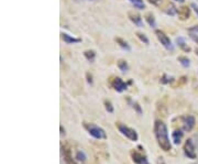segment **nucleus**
Listing matches in <instances>:
<instances>
[{
	"mask_svg": "<svg viewBox=\"0 0 198 164\" xmlns=\"http://www.w3.org/2000/svg\"><path fill=\"white\" fill-rule=\"evenodd\" d=\"M154 134H155L157 144L163 151L168 152L172 150V142L170 141V137H168L167 127L163 121L156 120L154 122Z\"/></svg>",
	"mask_w": 198,
	"mask_h": 164,
	"instance_id": "f257e3e1",
	"label": "nucleus"
},
{
	"mask_svg": "<svg viewBox=\"0 0 198 164\" xmlns=\"http://www.w3.org/2000/svg\"><path fill=\"white\" fill-rule=\"evenodd\" d=\"M84 128L87 130V132L90 134L91 137L95 139L101 140V139H107V134L105 132V130L100 127H98L95 123H84Z\"/></svg>",
	"mask_w": 198,
	"mask_h": 164,
	"instance_id": "f03ea898",
	"label": "nucleus"
},
{
	"mask_svg": "<svg viewBox=\"0 0 198 164\" xmlns=\"http://www.w3.org/2000/svg\"><path fill=\"white\" fill-rule=\"evenodd\" d=\"M118 129L124 137L128 138L131 141H138V139H139V136H138L137 131H135L134 129L130 128V127L126 126V125H121V123L118 125Z\"/></svg>",
	"mask_w": 198,
	"mask_h": 164,
	"instance_id": "7ed1b4c3",
	"label": "nucleus"
},
{
	"mask_svg": "<svg viewBox=\"0 0 198 164\" xmlns=\"http://www.w3.org/2000/svg\"><path fill=\"white\" fill-rule=\"evenodd\" d=\"M155 34H156L157 40L161 42V44H162L165 49L168 50V51H173L174 47H173V44H172V41H170V39L168 38L164 32H162V31H160V30H156L155 31Z\"/></svg>",
	"mask_w": 198,
	"mask_h": 164,
	"instance_id": "20e7f679",
	"label": "nucleus"
},
{
	"mask_svg": "<svg viewBox=\"0 0 198 164\" xmlns=\"http://www.w3.org/2000/svg\"><path fill=\"white\" fill-rule=\"evenodd\" d=\"M184 153L188 159L194 160L197 158V153H196V151H195V145H194V143H193L192 139H188L186 141V143H185Z\"/></svg>",
	"mask_w": 198,
	"mask_h": 164,
	"instance_id": "39448f33",
	"label": "nucleus"
},
{
	"mask_svg": "<svg viewBox=\"0 0 198 164\" xmlns=\"http://www.w3.org/2000/svg\"><path fill=\"white\" fill-rule=\"evenodd\" d=\"M129 84H131V82L124 83L123 80H121V78H119V77H116L115 80H113V82L111 83V86H112L113 89L117 90L118 93H122L123 90L128 89V85H129Z\"/></svg>",
	"mask_w": 198,
	"mask_h": 164,
	"instance_id": "423d86ee",
	"label": "nucleus"
},
{
	"mask_svg": "<svg viewBox=\"0 0 198 164\" xmlns=\"http://www.w3.org/2000/svg\"><path fill=\"white\" fill-rule=\"evenodd\" d=\"M195 123H196L195 118L193 117V116H187L184 120V126H183V129L187 132L192 131L193 129H194V127H195Z\"/></svg>",
	"mask_w": 198,
	"mask_h": 164,
	"instance_id": "0eeeda50",
	"label": "nucleus"
},
{
	"mask_svg": "<svg viewBox=\"0 0 198 164\" xmlns=\"http://www.w3.org/2000/svg\"><path fill=\"white\" fill-rule=\"evenodd\" d=\"M132 160L135 164H148V159H146L145 155H143L141 153H138V152H132L131 153Z\"/></svg>",
	"mask_w": 198,
	"mask_h": 164,
	"instance_id": "6e6552de",
	"label": "nucleus"
},
{
	"mask_svg": "<svg viewBox=\"0 0 198 164\" xmlns=\"http://www.w3.org/2000/svg\"><path fill=\"white\" fill-rule=\"evenodd\" d=\"M128 16H129V19L134 23V25H137L139 28H143V21L140 14L135 13V12H129Z\"/></svg>",
	"mask_w": 198,
	"mask_h": 164,
	"instance_id": "1a4fd4ad",
	"label": "nucleus"
},
{
	"mask_svg": "<svg viewBox=\"0 0 198 164\" xmlns=\"http://www.w3.org/2000/svg\"><path fill=\"white\" fill-rule=\"evenodd\" d=\"M177 14H178L179 19L181 20H187L190 16V10L188 7L183 6V7H181V8L177 9Z\"/></svg>",
	"mask_w": 198,
	"mask_h": 164,
	"instance_id": "9d476101",
	"label": "nucleus"
},
{
	"mask_svg": "<svg viewBox=\"0 0 198 164\" xmlns=\"http://www.w3.org/2000/svg\"><path fill=\"white\" fill-rule=\"evenodd\" d=\"M62 39H63L64 42L67 44H74V43H79V42H82V39L71 36L69 34H67V33H62Z\"/></svg>",
	"mask_w": 198,
	"mask_h": 164,
	"instance_id": "9b49d317",
	"label": "nucleus"
},
{
	"mask_svg": "<svg viewBox=\"0 0 198 164\" xmlns=\"http://www.w3.org/2000/svg\"><path fill=\"white\" fill-rule=\"evenodd\" d=\"M183 131L182 130H175V131L172 133V140H173L174 144H179L182 142V139H183Z\"/></svg>",
	"mask_w": 198,
	"mask_h": 164,
	"instance_id": "f8f14e48",
	"label": "nucleus"
},
{
	"mask_svg": "<svg viewBox=\"0 0 198 164\" xmlns=\"http://www.w3.org/2000/svg\"><path fill=\"white\" fill-rule=\"evenodd\" d=\"M176 43L178 44V47H181L183 51H185V52H190V47L186 44V41H185L184 38L178 36V38L176 39Z\"/></svg>",
	"mask_w": 198,
	"mask_h": 164,
	"instance_id": "ddd939ff",
	"label": "nucleus"
},
{
	"mask_svg": "<svg viewBox=\"0 0 198 164\" xmlns=\"http://www.w3.org/2000/svg\"><path fill=\"white\" fill-rule=\"evenodd\" d=\"M86 159H87V155H86V153L82 150H78L76 152V154H75V161L79 162V163H84L86 161Z\"/></svg>",
	"mask_w": 198,
	"mask_h": 164,
	"instance_id": "4468645a",
	"label": "nucleus"
},
{
	"mask_svg": "<svg viewBox=\"0 0 198 164\" xmlns=\"http://www.w3.org/2000/svg\"><path fill=\"white\" fill-rule=\"evenodd\" d=\"M84 56L87 58V61H89L90 63H93L95 61V58H96V52L93 51V50H88V51H85L84 52Z\"/></svg>",
	"mask_w": 198,
	"mask_h": 164,
	"instance_id": "2eb2a0df",
	"label": "nucleus"
},
{
	"mask_svg": "<svg viewBox=\"0 0 198 164\" xmlns=\"http://www.w3.org/2000/svg\"><path fill=\"white\" fill-rule=\"evenodd\" d=\"M129 1L134 6V8L139 9V10H143L145 8V3L143 0H129Z\"/></svg>",
	"mask_w": 198,
	"mask_h": 164,
	"instance_id": "dca6fc26",
	"label": "nucleus"
},
{
	"mask_svg": "<svg viewBox=\"0 0 198 164\" xmlns=\"http://www.w3.org/2000/svg\"><path fill=\"white\" fill-rule=\"evenodd\" d=\"M145 20H146V22H148V25H150L151 28L156 27V21H155V18H154V16L152 13H146Z\"/></svg>",
	"mask_w": 198,
	"mask_h": 164,
	"instance_id": "f3484780",
	"label": "nucleus"
},
{
	"mask_svg": "<svg viewBox=\"0 0 198 164\" xmlns=\"http://www.w3.org/2000/svg\"><path fill=\"white\" fill-rule=\"evenodd\" d=\"M118 67L122 73H127L128 69H129V66H128V63H127V61L124 60H120L118 62Z\"/></svg>",
	"mask_w": 198,
	"mask_h": 164,
	"instance_id": "a211bd4d",
	"label": "nucleus"
},
{
	"mask_svg": "<svg viewBox=\"0 0 198 164\" xmlns=\"http://www.w3.org/2000/svg\"><path fill=\"white\" fill-rule=\"evenodd\" d=\"M116 41H117V43H118L122 49L126 50V51H130V50H131V47H130V45L128 44V42H126L124 40H122V39L117 38L116 39Z\"/></svg>",
	"mask_w": 198,
	"mask_h": 164,
	"instance_id": "6ab92c4d",
	"label": "nucleus"
},
{
	"mask_svg": "<svg viewBox=\"0 0 198 164\" xmlns=\"http://www.w3.org/2000/svg\"><path fill=\"white\" fill-rule=\"evenodd\" d=\"M178 62L182 64V66H184V67H189V66H190L189 58H186V56H179V58H178Z\"/></svg>",
	"mask_w": 198,
	"mask_h": 164,
	"instance_id": "aec40b11",
	"label": "nucleus"
},
{
	"mask_svg": "<svg viewBox=\"0 0 198 164\" xmlns=\"http://www.w3.org/2000/svg\"><path fill=\"white\" fill-rule=\"evenodd\" d=\"M165 12L167 14H170V16H175V14L177 13V9H176V7L174 5H170V7L166 9Z\"/></svg>",
	"mask_w": 198,
	"mask_h": 164,
	"instance_id": "412c9836",
	"label": "nucleus"
},
{
	"mask_svg": "<svg viewBox=\"0 0 198 164\" xmlns=\"http://www.w3.org/2000/svg\"><path fill=\"white\" fill-rule=\"evenodd\" d=\"M129 102L132 105V107L134 108L135 111H137L138 114H139V115H142V108H141V107H140V105L138 104V102H135V101H131V100H130V99H129Z\"/></svg>",
	"mask_w": 198,
	"mask_h": 164,
	"instance_id": "4be33fe9",
	"label": "nucleus"
},
{
	"mask_svg": "<svg viewBox=\"0 0 198 164\" xmlns=\"http://www.w3.org/2000/svg\"><path fill=\"white\" fill-rule=\"evenodd\" d=\"M174 80L173 77H168L167 75H163V77L161 78V83L162 84H168V83H172Z\"/></svg>",
	"mask_w": 198,
	"mask_h": 164,
	"instance_id": "5701e85b",
	"label": "nucleus"
},
{
	"mask_svg": "<svg viewBox=\"0 0 198 164\" xmlns=\"http://www.w3.org/2000/svg\"><path fill=\"white\" fill-rule=\"evenodd\" d=\"M137 36L140 39L144 44H148V39L146 38L145 34H143V33H137Z\"/></svg>",
	"mask_w": 198,
	"mask_h": 164,
	"instance_id": "b1692460",
	"label": "nucleus"
},
{
	"mask_svg": "<svg viewBox=\"0 0 198 164\" xmlns=\"http://www.w3.org/2000/svg\"><path fill=\"white\" fill-rule=\"evenodd\" d=\"M105 106H106V110L110 114H112L113 112V107H112V104L110 102V101H105Z\"/></svg>",
	"mask_w": 198,
	"mask_h": 164,
	"instance_id": "393cba45",
	"label": "nucleus"
},
{
	"mask_svg": "<svg viewBox=\"0 0 198 164\" xmlns=\"http://www.w3.org/2000/svg\"><path fill=\"white\" fill-rule=\"evenodd\" d=\"M189 36H190V39H192L193 41H194V42H196V43L198 44V34H197V33L189 32Z\"/></svg>",
	"mask_w": 198,
	"mask_h": 164,
	"instance_id": "a878e982",
	"label": "nucleus"
},
{
	"mask_svg": "<svg viewBox=\"0 0 198 164\" xmlns=\"http://www.w3.org/2000/svg\"><path fill=\"white\" fill-rule=\"evenodd\" d=\"M188 31H189V32L198 33V24L197 25H194V27H192V28H189V29H188Z\"/></svg>",
	"mask_w": 198,
	"mask_h": 164,
	"instance_id": "bb28decb",
	"label": "nucleus"
},
{
	"mask_svg": "<svg viewBox=\"0 0 198 164\" xmlns=\"http://www.w3.org/2000/svg\"><path fill=\"white\" fill-rule=\"evenodd\" d=\"M86 76H87V83L88 84H93V76H91V74H89V73H87L86 74Z\"/></svg>",
	"mask_w": 198,
	"mask_h": 164,
	"instance_id": "cd10ccee",
	"label": "nucleus"
},
{
	"mask_svg": "<svg viewBox=\"0 0 198 164\" xmlns=\"http://www.w3.org/2000/svg\"><path fill=\"white\" fill-rule=\"evenodd\" d=\"M190 7H192V8L194 9V11H195V13L197 14V17H198V6L196 5V3L193 2L192 5H190Z\"/></svg>",
	"mask_w": 198,
	"mask_h": 164,
	"instance_id": "c85d7f7f",
	"label": "nucleus"
},
{
	"mask_svg": "<svg viewBox=\"0 0 198 164\" xmlns=\"http://www.w3.org/2000/svg\"><path fill=\"white\" fill-rule=\"evenodd\" d=\"M148 1H150L152 5L157 6V5H160V3H161V1H162V0H148Z\"/></svg>",
	"mask_w": 198,
	"mask_h": 164,
	"instance_id": "c756f323",
	"label": "nucleus"
},
{
	"mask_svg": "<svg viewBox=\"0 0 198 164\" xmlns=\"http://www.w3.org/2000/svg\"><path fill=\"white\" fill-rule=\"evenodd\" d=\"M157 164H164V160H163V158H159V159H157Z\"/></svg>",
	"mask_w": 198,
	"mask_h": 164,
	"instance_id": "7c9ffc66",
	"label": "nucleus"
},
{
	"mask_svg": "<svg viewBox=\"0 0 198 164\" xmlns=\"http://www.w3.org/2000/svg\"><path fill=\"white\" fill-rule=\"evenodd\" d=\"M60 129H61V134H65V130H63V127L61 126Z\"/></svg>",
	"mask_w": 198,
	"mask_h": 164,
	"instance_id": "2f4dec72",
	"label": "nucleus"
},
{
	"mask_svg": "<svg viewBox=\"0 0 198 164\" xmlns=\"http://www.w3.org/2000/svg\"><path fill=\"white\" fill-rule=\"evenodd\" d=\"M175 1H178V2H184L185 0H175Z\"/></svg>",
	"mask_w": 198,
	"mask_h": 164,
	"instance_id": "473e14b6",
	"label": "nucleus"
},
{
	"mask_svg": "<svg viewBox=\"0 0 198 164\" xmlns=\"http://www.w3.org/2000/svg\"><path fill=\"white\" fill-rule=\"evenodd\" d=\"M195 53H196V55L198 56V49H196V51H195Z\"/></svg>",
	"mask_w": 198,
	"mask_h": 164,
	"instance_id": "72a5a7b5",
	"label": "nucleus"
}]
</instances>
